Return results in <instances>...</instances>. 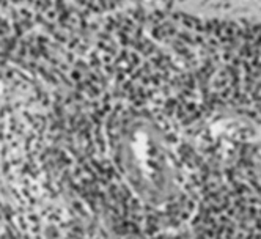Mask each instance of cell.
Listing matches in <instances>:
<instances>
[{
  "label": "cell",
  "instance_id": "1",
  "mask_svg": "<svg viewBox=\"0 0 261 239\" xmlns=\"http://www.w3.org/2000/svg\"><path fill=\"white\" fill-rule=\"evenodd\" d=\"M107 150L123 182L145 206L162 211L186 198L176 146L164 127L142 112H123L107 124Z\"/></svg>",
  "mask_w": 261,
  "mask_h": 239
}]
</instances>
